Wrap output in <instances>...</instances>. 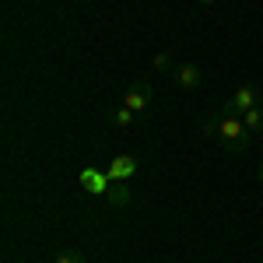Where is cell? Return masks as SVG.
I'll return each mask as SVG.
<instances>
[{
  "label": "cell",
  "instance_id": "cell-1",
  "mask_svg": "<svg viewBox=\"0 0 263 263\" xmlns=\"http://www.w3.org/2000/svg\"><path fill=\"white\" fill-rule=\"evenodd\" d=\"M203 134H207L211 141H218L224 151H235V155L249 147V130H246L242 116H232V112L203 120Z\"/></svg>",
  "mask_w": 263,
  "mask_h": 263
},
{
  "label": "cell",
  "instance_id": "cell-2",
  "mask_svg": "<svg viewBox=\"0 0 263 263\" xmlns=\"http://www.w3.org/2000/svg\"><path fill=\"white\" fill-rule=\"evenodd\" d=\"M260 91L253 88V84H242V88H235L232 95H228V102H224V112H232V116H242V112H249V109H256L260 105Z\"/></svg>",
  "mask_w": 263,
  "mask_h": 263
},
{
  "label": "cell",
  "instance_id": "cell-3",
  "mask_svg": "<svg viewBox=\"0 0 263 263\" xmlns=\"http://www.w3.org/2000/svg\"><path fill=\"white\" fill-rule=\"evenodd\" d=\"M151 102H155V91H151V84L144 81V78H137V81L126 88V95H123V105L134 109V112H147Z\"/></svg>",
  "mask_w": 263,
  "mask_h": 263
},
{
  "label": "cell",
  "instance_id": "cell-4",
  "mask_svg": "<svg viewBox=\"0 0 263 263\" xmlns=\"http://www.w3.org/2000/svg\"><path fill=\"white\" fill-rule=\"evenodd\" d=\"M172 81H176V88H182V91H193V88H200V67L197 63H179L176 70H172Z\"/></svg>",
  "mask_w": 263,
  "mask_h": 263
},
{
  "label": "cell",
  "instance_id": "cell-5",
  "mask_svg": "<svg viewBox=\"0 0 263 263\" xmlns=\"http://www.w3.org/2000/svg\"><path fill=\"white\" fill-rule=\"evenodd\" d=\"M242 123H246V130H263V105L242 112Z\"/></svg>",
  "mask_w": 263,
  "mask_h": 263
},
{
  "label": "cell",
  "instance_id": "cell-6",
  "mask_svg": "<svg viewBox=\"0 0 263 263\" xmlns=\"http://www.w3.org/2000/svg\"><path fill=\"white\" fill-rule=\"evenodd\" d=\"M134 116H137V112H134V109H126V105H120V109H112V123H116L120 130H126V126L134 123Z\"/></svg>",
  "mask_w": 263,
  "mask_h": 263
},
{
  "label": "cell",
  "instance_id": "cell-7",
  "mask_svg": "<svg viewBox=\"0 0 263 263\" xmlns=\"http://www.w3.org/2000/svg\"><path fill=\"white\" fill-rule=\"evenodd\" d=\"M130 168H137V162H134L130 155H120V158H116V165H112V172H109V176H126Z\"/></svg>",
  "mask_w": 263,
  "mask_h": 263
},
{
  "label": "cell",
  "instance_id": "cell-8",
  "mask_svg": "<svg viewBox=\"0 0 263 263\" xmlns=\"http://www.w3.org/2000/svg\"><path fill=\"white\" fill-rule=\"evenodd\" d=\"M155 67H158L162 74H172V70H176V63H172L168 53H158V57H155Z\"/></svg>",
  "mask_w": 263,
  "mask_h": 263
},
{
  "label": "cell",
  "instance_id": "cell-9",
  "mask_svg": "<svg viewBox=\"0 0 263 263\" xmlns=\"http://www.w3.org/2000/svg\"><path fill=\"white\" fill-rule=\"evenodd\" d=\"M57 263H84V253H78V249H67V253H60V256H57Z\"/></svg>",
  "mask_w": 263,
  "mask_h": 263
},
{
  "label": "cell",
  "instance_id": "cell-10",
  "mask_svg": "<svg viewBox=\"0 0 263 263\" xmlns=\"http://www.w3.org/2000/svg\"><path fill=\"white\" fill-rule=\"evenodd\" d=\"M109 197H112V203H116V207H123V203H126V190H123V186H116Z\"/></svg>",
  "mask_w": 263,
  "mask_h": 263
},
{
  "label": "cell",
  "instance_id": "cell-11",
  "mask_svg": "<svg viewBox=\"0 0 263 263\" xmlns=\"http://www.w3.org/2000/svg\"><path fill=\"white\" fill-rule=\"evenodd\" d=\"M197 4H218V0H197Z\"/></svg>",
  "mask_w": 263,
  "mask_h": 263
},
{
  "label": "cell",
  "instance_id": "cell-12",
  "mask_svg": "<svg viewBox=\"0 0 263 263\" xmlns=\"http://www.w3.org/2000/svg\"><path fill=\"white\" fill-rule=\"evenodd\" d=\"M260 186H263V168H260Z\"/></svg>",
  "mask_w": 263,
  "mask_h": 263
},
{
  "label": "cell",
  "instance_id": "cell-13",
  "mask_svg": "<svg viewBox=\"0 0 263 263\" xmlns=\"http://www.w3.org/2000/svg\"><path fill=\"white\" fill-rule=\"evenodd\" d=\"M260 105H263V99H260Z\"/></svg>",
  "mask_w": 263,
  "mask_h": 263
}]
</instances>
